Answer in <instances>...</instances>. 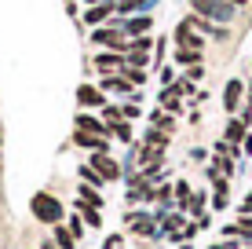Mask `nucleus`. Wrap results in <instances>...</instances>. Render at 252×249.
<instances>
[{"label": "nucleus", "instance_id": "26", "mask_svg": "<svg viewBox=\"0 0 252 249\" xmlns=\"http://www.w3.org/2000/svg\"><path fill=\"white\" fill-rule=\"evenodd\" d=\"M154 121H158V128H161V132H172V128H176V121H172L168 114H154Z\"/></svg>", "mask_w": 252, "mask_h": 249}, {"label": "nucleus", "instance_id": "19", "mask_svg": "<svg viewBox=\"0 0 252 249\" xmlns=\"http://www.w3.org/2000/svg\"><path fill=\"white\" fill-rule=\"evenodd\" d=\"M121 73H125V81H132V84H143V81H146V73L139 70V66H128V63L121 66Z\"/></svg>", "mask_w": 252, "mask_h": 249}, {"label": "nucleus", "instance_id": "30", "mask_svg": "<svg viewBox=\"0 0 252 249\" xmlns=\"http://www.w3.org/2000/svg\"><path fill=\"white\" fill-rule=\"evenodd\" d=\"M227 4H234V7H245V4H249V0H227Z\"/></svg>", "mask_w": 252, "mask_h": 249}, {"label": "nucleus", "instance_id": "33", "mask_svg": "<svg viewBox=\"0 0 252 249\" xmlns=\"http://www.w3.org/2000/svg\"><path fill=\"white\" fill-rule=\"evenodd\" d=\"M88 4H99V0H88Z\"/></svg>", "mask_w": 252, "mask_h": 249}, {"label": "nucleus", "instance_id": "28", "mask_svg": "<svg viewBox=\"0 0 252 249\" xmlns=\"http://www.w3.org/2000/svg\"><path fill=\"white\" fill-rule=\"evenodd\" d=\"M121 114H125V117H139V107H135V103H128V107L121 110Z\"/></svg>", "mask_w": 252, "mask_h": 249}, {"label": "nucleus", "instance_id": "17", "mask_svg": "<svg viewBox=\"0 0 252 249\" xmlns=\"http://www.w3.org/2000/svg\"><path fill=\"white\" fill-rule=\"evenodd\" d=\"M190 198H194V194H190V183H187V179H179V183H176V205H179V209H187Z\"/></svg>", "mask_w": 252, "mask_h": 249}, {"label": "nucleus", "instance_id": "1", "mask_svg": "<svg viewBox=\"0 0 252 249\" xmlns=\"http://www.w3.org/2000/svg\"><path fill=\"white\" fill-rule=\"evenodd\" d=\"M30 213L40 220V224H59V220H63V202L40 191V194H33V198H30Z\"/></svg>", "mask_w": 252, "mask_h": 249}, {"label": "nucleus", "instance_id": "29", "mask_svg": "<svg viewBox=\"0 0 252 249\" xmlns=\"http://www.w3.org/2000/svg\"><path fill=\"white\" fill-rule=\"evenodd\" d=\"M241 154H252V136H245V143H241Z\"/></svg>", "mask_w": 252, "mask_h": 249}, {"label": "nucleus", "instance_id": "5", "mask_svg": "<svg viewBox=\"0 0 252 249\" xmlns=\"http://www.w3.org/2000/svg\"><path fill=\"white\" fill-rule=\"evenodd\" d=\"M150 48H154V40H150V37H135V40H128V66H139V70H143L146 59H150Z\"/></svg>", "mask_w": 252, "mask_h": 249}, {"label": "nucleus", "instance_id": "31", "mask_svg": "<svg viewBox=\"0 0 252 249\" xmlns=\"http://www.w3.org/2000/svg\"><path fill=\"white\" fill-rule=\"evenodd\" d=\"M44 249H55V242H48V246H44Z\"/></svg>", "mask_w": 252, "mask_h": 249}, {"label": "nucleus", "instance_id": "18", "mask_svg": "<svg viewBox=\"0 0 252 249\" xmlns=\"http://www.w3.org/2000/svg\"><path fill=\"white\" fill-rule=\"evenodd\" d=\"M55 242H59V249H73V246H77V238H73V231H66V227H59V224H55Z\"/></svg>", "mask_w": 252, "mask_h": 249}, {"label": "nucleus", "instance_id": "14", "mask_svg": "<svg viewBox=\"0 0 252 249\" xmlns=\"http://www.w3.org/2000/svg\"><path fill=\"white\" fill-rule=\"evenodd\" d=\"M176 63H179V66H197V63H201V51H194V48H176Z\"/></svg>", "mask_w": 252, "mask_h": 249}, {"label": "nucleus", "instance_id": "4", "mask_svg": "<svg viewBox=\"0 0 252 249\" xmlns=\"http://www.w3.org/2000/svg\"><path fill=\"white\" fill-rule=\"evenodd\" d=\"M92 169H95V173H99L102 179H106V183H114V179L121 176V165H117L114 158H110L106 150H95V154H92Z\"/></svg>", "mask_w": 252, "mask_h": 249}, {"label": "nucleus", "instance_id": "24", "mask_svg": "<svg viewBox=\"0 0 252 249\" xmlns=\"http://www.w3.org/2000/svg\"><path fill=\"white\" fill-rule=\"evenodd\" d=\"M81 176H84V179H88V183H92V187H99V183H106V179H102L99 173H95V169H92V165H84V169H81Z\"/></svg>", "mask_w": 252, "mask_h": 249}, {"label": "nucleus", "instance_id": "16", "mask_svg": "<svg viewBox=\"0 0 252 249\" xmlns=\"http://www.w3.org/2000/svg\"><path fill=\"white\" fill-rule=\"evenodd\" d=\"M132 81H121V77H102V92H132Z\"/></svg>", "mask_w": 252, "mask_h": 249}, {"label": "nucleus", "instance_id": "9", "mask_svg": "<svg viewBox=\"0 0 252 249\" xmlns=\"http://www.w3.org/2000/svg\"><path fill=\"white\" fill-rule=\"evenodd\" d=\"M92 40H95V44H106V48H117V51H128L125 37H121V30H95Z\"/></svg>", "mask_w": 252, "mask_h": 249}, {"label": "nucleus", "instance_id": "27", "mask_svg": "<svg viewBox=\"0 0 252 249\" xmlns=\"http://www.w3.org/2000/svg\"><path fill=\"white\" fill-rule=\"evenodd\" d=\"M187 77H190V81H201V77H205V66H190Z\"/></svg>", "mask_w": 252, "mask_h": 249}, {"label": "nucleus", "instance_id": "6", "mask_svg": "<svg viewBox=\"0 0 252 249\" xmlns=\"http://www.w3.org/2000/svg\"><path fill=\"white\" fill-rule=\"evenodd\" d=\"M176 44H179V48H194V51H205V40L194 33V26H190L187 19L176 26Z\"/></svg>", "mask_w": 252, "mask_h": 249}, {"label": "nucleus", "instance_id": "23", "mask_svg": "<svg viewBox=\"0 0 252 249\" xmlns=\"http://www.w3.org/2000/svg\"><path fill=\"white\" fill-rule=\"evenodd\" d=\"M110 132H117V140H132V128H128V121H114V125H110Z\"/></svg>", "mask_w": 252, "mask_h": 249}, {"label": "nucleus", "instance_id": "32", "mask_svg": "<svg viewBox=\"0 0 252 249\" xmlns=\"http://www.w3.org/2000/svg\"><path fill=\"white\" fill-rule=\"evenodd\" d=\"M249 107H252V88H249Z\"/></svg>", "mask_w": 252, "mask_h": 249}, {"label": "nucleus", "instance_id": "3", "mask_svg": "<svg viewBox=\"0 0 252 249\" xmlns=\"http://www.w3.org/2000/svg\"><path fill=\"white\" fill-rule=\"evenodd\" d=\"M241 99H245V81H241V77H230L227 88H223V110L234 117L241 110Z\"/></svg>", "mask_w": 252, "mask_h": 249}, {"label": "nucleus", "instance_id": "11", "mask_svg": "<svg viewBox=\"0 0 252 249\" xmlns=\"http://www.w3.org/2000/svg\"><path fill=\"white\" fill-rule=\"evenodd\" d=\"M77 128H81V132H95V136L110 132V125H102L99 117H92V114H77Z\"/></svg>", "mask_w": 252, "mask_h": 249}, {"label": "nucleus", "instance_id": "22", "mask_svg": "<svg viewBox=\"0 0 252 249\" xmlns=\"http://www.w3.org/2000/svg\"><path fill=\"white\" fill-rule=\"evenodd\" d=\"M150 26H154V19H146V15H143V19H132V22H128V33H146Z\"/></svg>", "mask_w": 252, "mask_h": 249}, {"label": "nucleus", "instance_id": "21", "mask_svg": "<svg viewBox=\"0 0 252 249\" xmlns=\"http://www.w3.org/2000/svg\"><path fill=\"white\" fill-rule=\"evenodd\" d=\"M77 194H81V202H84V205H95V209L102 205V198L92 191V187H84V183H81V191H77Z\"/></svg>", "mask_w": 252, "mask_h": 249}, {"label": "nucleus", "instance_id": "8", "mask_svg": "<svg viewBox=\"0 0 252 249\" xmlns=\"http://www.w3.org/2000/svg\"><path fill=\"white\" fill-rule=\"evenodd\" d=\"M125 63L128 59L121 55V51H102V55H95V70H102V73H117Z\"/></svg>", "mask_w": 252, "mask_h": 249}, {"label": "nucleus", "instance_id": "20", "mask_svg": "<svg viewBox=\"0 0 252 249\" xmlns=\"http://www.w3.org/2000/svg\"><path fill=\"white\" fill-rule=\"evenodd\" d=\"M81 216L88 220L92 227H99V224H102V216H99V209H95V205H84V202H81Z\"/></svg>", "mask_w": 252, "mask_h": 249}, {"label": "nucleus", "instance_id": "34", "mask_svg": "<svg viewBox=\"0 0 252 249\" xmlns=\"http://www.w3.org/2000/svg\"><path fill=\"white\" fill-rule=\"evenodd\" d=\"M245 249H252V246H245Z\"/></svg>", "mask_w": 252, "mask_h": 249}, {"label": "nucleus", "instance_id": "12", "mask_svg": "<svg viewBox=\"0 0 252 249\" xmlns=\"http://www.w3.org/2000/svg\"><path fill=\"white\" fill-rule=\"evenodd\" d=\"M77 99H81V107H102V92L99 88H92V84H81V88H77Z\"/></svg>", "mask_w": 252, "mask_h": 249}, {"label": "nucleus", "instance_id": "15", "mask_svg": "<svg viewBox=\"0 0 252 249\" xmlns=\"http://www.w3.org/2000/svg\"><path fill=\"white\" fill-rule=\"evenodd\" d=\"M143 143H146V147H158V150H164V147H168V132H161V128H150Z\"/></svg>", "mask_w": 252, "mask_h": 249}, {"label": "nucleus", "instance_id": "10", "mask_svg": "<svg viewBox=\"0 0 252 249\" xmlns=\"http://www.w3.org/2000/svg\"><path fill=\"white\" fill-rule=\"evenodd\" d=\"M114 0H102V4H92L88 7V11H84V22H88V26H99L102 19H106V15H114Z\"/></svg>", "mask_w": 252, "mask_h": 249}, {"label": "nucleus", "instance_id": "7", "mask_svg": "<svg viewBox=\"0 0 252 249\" xmlns=\"http://www.w3.org/2000/svg\"><path fill=\"white\" fill-rule=\"evenodd\" d=\"M245 136H249V125L241 121L238 114H234L230 121H227V128H223V140H227V143H234V147H241V143H245Z\"/></svg>", "mask_w": 252, "mask_h": 249}, {"label": "nucleus", "instance_id": "25", "mask_svg": "<svg viewBox=\"0 0 252 249\" xmlns=\"http://www.w3.org/2000/svg\"><path fill=\"white\" fill-rule=\"evenodd\" d=\"M172 88H176L179 96H194V81H190V77H187V81H176ZM194 99H197V96H194Z\"/></svg>", "mask_w": 252, "mask_h": 249}, {"label": "nucleus", "instance_id": "2", "mask_svg": "<svg viewBox=\"0 0 252 249\" xmlns=\"http://www.w3.org/2000/svg\"><path fill=\"white\" fill-rule=\"evenodd\" d=\"M234 11H238V7L227 4V0H194V15L212 19V22H220V26L234 22Z\"/></svg>", "mask_w": 252, "mask_h": 249}, {"label": "nucleus", "instance_id": "13", "mask_svg": "<svg viewBox=\"0 0 252 249\" xmlns=\"http://www.w3.org/2000/svg\"><path fill=\"white\" fill-rule=\"evenodd\" d=\"M81 147H92V150H106V136H95V132H81L77 128V136H73Z\"/></svg>", "mask_w": 252, "mask_h": 249}]
</instances>
